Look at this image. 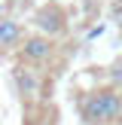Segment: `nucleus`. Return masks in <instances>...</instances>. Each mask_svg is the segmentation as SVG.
Returning <instances> with one entry per match:
<instances>
[{
	"label": "nucleus",
	"mask_w": 122,
	"mask_h": 125,
	"mask_svg": "<svg viewBox=\"0 0 122 125\" xmlns=\"http://www.w3.org/2000/svg\"><path fill=\"white\" fill-rule=\"evenodd\" d=\"M34 28L40 31V34L58 40V37L67 34V12L61 9L58 3H46V6H40V9L34 12Z\"/></svg>",
	"instance_id": "obj_3"
},
{
	"label": "nucleus",
	"mask_w": 122,
	"mask_h": 125,
	"mask_svg": "<svg viewBox=\"0 0 122 125\" xmlns=\"http://www.w3.org/2000/svg\"><path fill=\"white\" fill-rule=\"evenodd\" d=\"M76 110L85 125H119L122 122V92L116 85L82 92L76 98Z\"/></svg>",
	"instance_id": "obj_1"
},
{
	"label": "nucleus",
	"mask_w": 122,
	"mask_h": 125,
	"mask_svg": "<svg viewBox=\"0 0 122 125\" xmlns=\"http://www.w3.org/2000/svg\"><path fill=\"white\" fill-rule=\"evenodd\" d=\"M18 52H21V61H24V64H34V67L49 64V61L55 58V40L37 31V34H28V37H24V43H21Z\"/></svg>",
	"instance_id": "obj_2"
},
{
	"label": "nucleus",
	"mask_w": 122,
	"mask_h": 125,
	"mask_svg": "<svg viewBox=\"0 0 122 125\" xmlns=\"http://www.w3.org/2000/svg\"><path fill=\"white\" fill-rule=\"evenodd\" d=\"M6 6H9V9H28L30 3H34V0H3Z\"/></svg>",
	"instance_id": "obj_8"
},
{
	"label": "nucleus",
	"mask_w": 122,
	"mask_h": 125,
	"mask_svg": "<svg viewBox=\"0 0 122 125\" xmlns=\"http://www.w3.org/2000/svg\"><path fill=\"white\" fill-rule=\"evenodd\" d=\"M107 83H110V85H116V89L122 92V55L107 67Z\"/></svg>",
	"instance_id": "obj_6"
},
{
	"label": "nucleus",
	"mask_w": 122,
	"mask_h": 125,
	"mask_svg": "<svg viewBox=\"0 0 122 125\" xmlns=\"http://www.w3.org/2000/svg\"><path fill=\"white\" fill-rule=\"evenodd\" d=\"M12 85H15V92L21 95V101H28V104L43 95V76L34 70V64L12 67Z\"/></svg>",
	"instance_id": "obj_4"
},
{
	"label": "nucleus",
	"mask_w": 122,
	"mask_h": 125,
	"mask_svg": "<svg viewBox=\"0 0 122 125\" xmlns=\"http://www.w3.org/2000/svg\"><path fill=\"white\" fill-rule=\"evenodd\" d=\"M110 18H113L116 28L122 31V0H113V6H110Z\"/></svg>",
	"instance_id": "obj_7"
},
{
	"label": "nucleus",
	"mask_w": 122,
	"mask_h": 125,
	"mask_svg": "<svg viewBox=\"0 0 122 125\" xmlns=\"http://www.w3.org/2000/svg\"><path fill=\"white\" fill-rule=\"evenodd\" d=\"M104 34V24H95V28H89V34H85V40H95V37Z\"/></svg>",
	"instance_id": "obj_9"
},
{
	"label": "nucleus",
	"mask_w": 122,
	"mask_h": 125,
	"mask_svg": "<svg viewBox=\"0 0 122 125\" xmlns=\"http://www.w3.org/2000/svg\"><path fill=\"white\" fill-rule=\"evenodd\" d=\"M24 24L12 15H0V52H12V49H21L24 43Z\"/></svg>",
	"instance_id": "obj_5"
}]
</instances>
